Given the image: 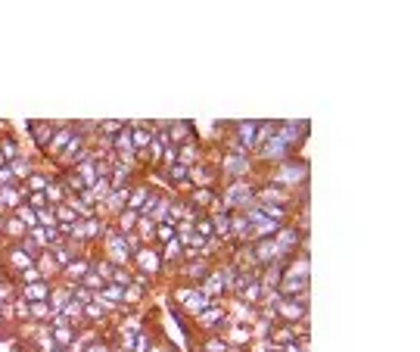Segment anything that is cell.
Wrapping results in <instances>:
<instances>
[{
	"label": "cell",
	"instance_id": "6da1fadb",
	"mask_svg": "<svg viewBox=\"0 0 420 352\" xmlns=\"http://www.w3.org/2000/svg\"><path fill=\"white\" fill-rule=\"evenodd\" d=\"M34 259H38V249H34L28 240L4 243V247H0V268H4L10 278H16L22 268H32Z\"/></svg>",
	"mask_w": 420,
	"mask_h": 352
},
{
	"label": "cell",
	"instance_id": "7a4b0ae2",
	"mask_svg": "<svg viewBox=\"0 0 420 352\" xmlns=\"http://www.w3.org/2000/svg\"><path fill=\"white\" fill-rule=\"evenodd\" d=\"M100 256H103V259H110L112 265H131L134 249L128 247L125 234H122L119 228L112 225V221H110V225H106L103 237H100Z\"/></svg>",
	"mask_w": 420,
	"mask_h": 352
},
{
	"label": "cell",
	"instance_id": "3957f363",
	"mask_svg": "<svg viewBox=\"0 0 420 352\" xmlns=\"http://www.w3.org/2000/svg\"><path fill=\"white\" fill-rule=\"evenodd\" d=\"M175 303L181 306V312H184V315L197 318L199 312H206V308L212 306V296H209L202 287H178V290H175Z\"/></svg>",
	"mask_w": 420,
	"mask_h": 352
},
{
	"label": "cell",
	"instance_id": "277c9868",
	"mask_svg": "<svg viewBox=\"0 0 420 352\" xmlns=\"http://www.w3.org/2000/svg\"><path fill=\"white\" fill-rule=\"evenodd\" d=\"M131 271L134 275H147V278H159L162 275V256L156 247H140L131 256Z\"/></svg>",
	"mask_w": 420,
	"mask_h": 352
},
{
	"label": "cell",
	"instance_id": "5b68a950",
	"mask_svg": "<svg viewBox=\"0 0 420 352\" xmlns=\"http://www.w3.org/2000/svg\"><path fill=\"white\" fill-rule=\"evenodd\" d=\"M72 134H75V119H60V125H56L53 138H50V143L44 147V153H41V159L44 162H53L56 156L66 150V143L72 141Z\"/></svg>",
	"mask_w": 420,
	"mask_h": 352
},
{
	"label": "cell",
	"instance_id": "8992f818",
	"mask_svg": "<svg viewBox=\"0 0 420 352\" xmlns=\"http://www.w3.org/2000/svg\"><path fill=\"white\" fill-rule=\"evenodd\" d=\"M93 256H97V249H93V247H88L81 256H75V259H72V262L66 265V268L60 271V281H66V284H81V278L93 268Z\"/></svg>",
	"mask_w": 420,
	"mask_h": 352
},
{
	"label": "cell",
	"instance_id": "52a82bcc",
	"mask_svg": "<svg viewBox=\"0 0 420 352\" xmlns=\"http://www.w3.org/2000/svg\"><path fill=\"white\" fill-rule=\"evenodd\" d=\"M56 125H60V119H28V122H25V131H28V138L34 141V150H38V156L44 153V147L50 143V138H53Z\"/></svg>",
	"mask_w": 420,
	"mask_h": 352
},
{
	"label": "cell",
	"instance_id": "ba28073f",
	"mask_svg": "<svg viewBox=\"0 0 420 352\" xmlns=\"http://www.w3.org/2000/svg\"><path fill=\"white\" fill-rule=\"evenodd\" d=\"M306 175H308L306 165L284 159V162H277V169H271V184H280V188L284 184H306Z\"/></svg>",
	"mask_w": 420,
	"mask_h": 352
},
{
	"label": "cell",
	"instance_id": "9c48e42d",
	"mask_svg": "<svg viewBox=\"0 0 420 352\" xmlns=\"http://www.w3.org/2000/svg\"><path fill=\"white\" fill-rule=\"evenodd\" d=\"M28 190L22 184H10V188H0V215H13L19 206L25 203Z\"/></svg>",
	"mask_w": 420,
	"mask_h": 352
},
{
	"label": "cell",
	"instance_id": "30bf717a",
	"mask_svg": "<svg viewBox=\"0 0 420 352\" xmlns=\"http://www.w3.org/2000/svg\"><path fill=\"white\" fill-rule=\"evenodd\" d=\"M50 334H53V340H56V346L60 349H69L72 346V340H75V334H78V327H72L63 315H53V321H50Z\"/></svg>",
	"mask_w": 420,
	"mask_h": 352
},
{
	"label": "cell",
	"instance_id": "8fae6325",
	"mask_svg": "<svg viewBox=\"0 0 420 352\" xmlns=\"http://www.w3.org/2000/svg\"><path fill=\"white\" fill-rule=\"evenodd\" d=\"M0 234H4V243H19V240H25V237H28V228H25V221L13 212V215H4Z\"/></svg>",
	"mask_w": 420,
	"mask_h": 352
},
{
	"label": "cell",
	"instance_id": "7c38bea8",
	"mask_svg": "<svg viewBox=\"0 0 420 352\" xmlns=\"http://www.w3.org/2000/svg\"><path fill=\"white\" fill-rule=\"evenodd\" d=\"M56 171V169H53ZM53 171H50V162H41L38 169L32 171V175L22 181V188L28 190V193H44L47 190V184H50V178H53Z\"/></svg>",
	"mask_w": 420,
	"mask_h": 352
},
{
	"label": "cell",
	"instance_id": "4fadbf2b",
	"mask_svg": "<svg viewBox=\"0 0 420 352\" xmlns=\"http://www.w3.org/2000/svg\"><path fill=\"white\" fill-rule=\"evenodd\" d=\"M41 162H44V159H41L38 153H22V156H19V159H13V162H10V171H13V178H16V181L22 184L25 178L32 175V171L38 169Z\"/></svg>",
	"mask_w": 420,
	"mask_h": 352
},
{
	"label": "cell",
	"instance_id": "5bb4252c",
	"mask_svg": "<svg viewBox=\"0 0 420 352\" xmlns=\"http://www.w3.org/2000/svg\"><path fill=\"white\" fill-rule=\"evenodd\" d=\"M72 290H75V284H66V281H53V287H50V308H53V315H60L63 308H66V303L72 299Z\"/></svg>",
	"mask_w": 420,
	"mask_h": 352
},
{
	"label": "cell",
	"instance_id": "9a60e30c",
	"mask_svg": "<svg viewBox=\"0 0 420 352\" xmlns=\"http://www.w3.org/2000/svg\"><path fill=\"white\" fill-rule=\"evenodd\" d=\"M50 281H34V284H19V296L25 303H47L50 299Z\"/></svg>",
	"mask_w": 420,
	"mask_h": 352
},
{
	"label": "cell",
	"instance_id": "2e32d148",
	"mask_svg": "<svg viewBox=\"0 0 420 352\" xmlns=\"http://www.w3.org/2000/svg\"><path fill=\"white\" fill-rule=\"evenodd\" d=\"M44 193H47V203H50V206H60V203H66V200L72 197L60 171H53V178H50V184H47Z\"/></svg>",
	"mask_w": 420,
	"mask_h": 352
},
{
	"label": "cell",
	"instance_id": "e0dca14e",
	"mask_svg": "<svg viewBox=\"0 0 420 352\" xmlns=\"http://www.w3.org/2000/svg\"><path fill=\"white\" fill-rule=\"evenodd\" d=\"M0 150H4V156H6V162H13V159H19V156L25 153L22 150V141L16 138V131H0Z\"/></svg>",
	"mask_w": 420,
	"mask_h": 352
},
{
	"label": "cell",
	"instance_id": "ac0fdd59",
	"mask_svg": "<svg viewBox=\"0 0 420 352\" xmlns=\"http://www.w3.org/2000/svg\"><path fill=\"white\" fill-rule=\"evenodd\" d=\"M34 265H38V271L44 275V281H60V265L53 262V256H50V249H44V253H38V259H34Z\"/></svg>",
	"mask_w": 420,
	"mask_h": 352
},
{
	"label": "cell",
	"instance_id": "d6986e66",
	"mask_svg": "<svg viewBox=\"0 0 420 352\" xmlns=\"http://www.w3.org/2000/svg\"><path fill=\"white\" fill-rule=\"evenodd\" d=\"M150 184L147 181H134L131 184V193H128V206L125 209H134V212H140L143 209V203H147V197H150Z\"/></svg>",
	"mask_w": 420,
	"mask_h": 352
},
{
	"label": "cell",
	"instance_id": "ffe728a7",
	"mask_svg": "<svg viewBox=\"0 0 420 352\" xmlns=\"http://www.w3.org/2000/svg\"><path fill=\"white\" fill-rule=\"evenodd\" d=\"M137 221H140V212H134V209H122V212L112 219V225L119 228L122 234H134V231H137Z\"/></svg>",
	"mask_w": 420,
	"mask_h": 352
},
{
	"label": "cell",
	"instance_id": "44dd1931",
	"mask_svg": "<svg viewBox=\"0 0 420 352\" xmlns=\"http://www.w3.org/2000/svg\"><path fill=\"white\" fill-rule=\"evenodd\" d=\"M28 321H32V325H50V321H53L50 303H28Z\"/></svg>",
	"mask_w": 420,
	"mask_h": 352
},
{
	"label": "cell",
	"instance_id": "7402d4cb",
	"mask_svg": "<svg viewBox=\"0 0 420 352\" xmlns=\"http://www.w3.org/2000/svg\"><path fill=\"white\" fill-rule=\"evenodd\" d=\"M60 315L69 321L72 327H84V306H81V303H75V299H69L66 308H63Z\"/></svg>",
	"mask_w": 420,
	"mask_h": 352
},
{
	"label": "cell",
	"instance_id": "603a6c76",
	"mask_svg": "<svg viewBox=\"0 0 420 352\" xmlns=\"http://www.w3.org/2000/svg\"><path fill=\"white\" fill-rule=\"evenodd\" d=\"M19 296V284L6 271H0V303H13Z\"/></svg>",
	"mask_w": 420,
	"mask_h": 352
},
{
	"label": "cell",
	"instance_id": "cb8c5ba5",
	"mask_svg": "<svg viewBox=\"0 0 420 352\" xmlns=\"http://www.w3.org/2000/svg\"><path fill=\"white\" fill-rule=\"evenodd\" d=\"M110 284H115V287H131V284H134V271H131V265H112Z\"/></svg>",
	"mask_w": 420,
	"mask_h": 352
},
{
	"label": "cell",
	"instance_id": "d4e9b609",
	"mask_svg": "<svg viewBox=\"0 0 420 352\" xmlns=\"http://www.w3.org/2000/svg\"><path fill=\"white\" fill-rule=\"evenodd\" d=\"M153 346H156V334H153L150 327H143L140 334L134 337V349H131V352H150Z\"/></svg>",
	"mask_w": 420,
	"mask_h": 352
},
{
	"label": "cell",
	"instance_id": "484cf974",
	"mask_svg": "<svg viewBox=\"0 0 420 352\" xmlns=\"http://www.w3.org/2000/svg\"><path fill=\"white\" fill-rule=\"evenodd\" d=\"M128 122L125 119H100V134H106V138H115L119 131H125Z\"/></svg>",
	"mask_w": 420,
	"mask_h": 352
},
{
	"label": "cell",
	"instance_id": "4316f807",
	"mask_svg": "<svg viewBox=\"0 0 420 352\" xmlns=\"http://www.w3.org/2000/svg\"><path fill=\"white\" fill-rule=\"evenodd\" d=\"M53 212H56V225H75V221H78V212L72 209L69 203L53 206Z\"/></svg>",
	"mask_w": 420,
	"mask_h": 352
},
{
	"label": "cell",
	"instance_id": "83f0119b",
	"mask_svg": "<svg viewBox=\"0 0 420 352\" xmlns=\"http://www.w3.org/2000/svg\"><path fill=\"white\" fill-rule=\"evenodd\" d=\"M16 215L25 221V228H28V231H32V228H41V225H38V209H32V206H28V203H22V206H19V209H16Z\"/></svg>",
	"mask_w": 420,
	"mask_h": 352
},
{
	"label": "cell",
	"instance_id": "f1b7e54d",
	"mask_svg": "<svg viewBox=\"0 0 420 352\" xmlns=\"http://www.w3.org/2000/svg\"><path fill=\"white\" fill-rule=\"evenodd\" d=\"M106 284H110V281H106V278H100V275H97V271H93V268H91V271H88V275H84V278H81V287H88V290H91V293H97V290H103V287H106Z\"/></svg>",
	"mask_w": 420,
	"mask_h": 352
},
{
	"label": "cell",
	"instance_id": "f546056e",
	"mask_svg": "<svg viewBox=\"0 0 420 352\" xmlns=\"http://www.w3.org/2000/svg\"><path fill=\"white\" fill-rule=\"evenodd\" d=\"M16 284H34V281H44V275L38 271V265H32V268H22L16 278H13Z\"/></svg>",
	"mask_w": 420,
	"mask_h": 352
},
{
	"label": "cell",
	"instance_id": "4dcf8cb0",
	"mask_svg": "<svg viewBox=\"0 0 420 352\" xmlns=\"http://www.w3.org/2000/svg\"><path fill=\"white\" fill-rule=\"evenodd\" d=\"M175 240V225H169V221H162V225H156V243L162 247V243Z\"/></svg>",
	"mask_w": 420,
	"mask_h": 352
},
{
	"label": "cell",
	"instance_id": "1f68e13d",
	"mask_svg": "<svg viewBox=\"0 0 420 352\" xmlns=\"http://www.w3.org/2000/svg\"><path fill=\"white\" fill-rule=\"evenodd\" d=\"M38 225H41V228H56V212H53V206H44V209H38Z\"/></svg>",
	"mask_w": 420,
	"mask_h": 352
},
{
	"label": "cell",
	"instance_id": "d6a6232c",
	"mask_svg": "<svg viewBox=\"0 0 420 352\" xmlns=\"http://www.w3.org/2000/svg\"><path fill=\"white\" fill-rule=\"evenodd\" d=\"M72 299H75V303H81V306H88V303H93V293L88 290V287L75 284V290H72Z\"/></svg>",
	"mask_w": 420,
	"mask_h": 352
},
{
	"label": "cell",
	"instance_id": "836d02e7",
	"mask_svg": "<svg viewBox=\"0 0 420 352\" xmlns=\"http://www.w3.org/2000/svg\"><path fill=\"white\" fill-rule=\"evenodd\" d=\"M25 203L32 206V209H44V206H50V203H47V193H28Z\"/></svg>",
	"mask_w": 420,
	"mask_h": 352
},
{
	"label": "cell",
	"instance_id": "e575fe53",
	"mask_svg": "<svg viewBox=\"0 0 420 352\" xmlns=\"http://www.w3.org/2000/svg\"><path fill=\"white\" fill-rule=\"evenodd\" d=\"M10 184H19V181H16V178H13L10 165H4V169H0V188H10Z\"/></svg>",
	"mask_w": 420,
	"mask_h": 352
},
{
	"label": "cell",
	"instance_id": "d590c367",
	"mask_svg": "<svg viewBox=\"0 0 420 352\" xmlns=\"http://www.w3.org/2000/svg\"><path fill=\"white\" fill-rule=\"evenodd\" d=\"M110 352H125V349H122V346H115V343H112V349Z\"/></svg>",
	"mask_w": 420,
	"mask_h": 352
},
{
	"label": "cell",
	"instance_id": "8d00e7d4",
	"mask_svg": "<svg viewBox=\"0 0 420 352\" xmlns=\"http://www.w3.org/2000/svg\"><path fill=\"white\" fill-rule=\"evenodd\" d=\"M0 225H4V215H0ZM0 247H4V234H0Z\"/></svg>",
	"mask_w": 420,
	"mask_h": 352
}]
</instances>
